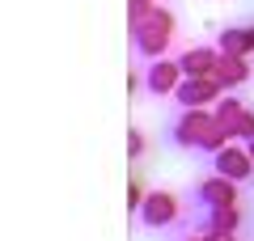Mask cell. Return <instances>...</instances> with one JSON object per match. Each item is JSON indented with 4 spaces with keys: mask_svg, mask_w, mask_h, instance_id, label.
Masks as SVG:
<instances>
[{
    "mask_svg": "<svg viewBox=\"0 0 254 241\" xmlns=\"http://www.w3.org/2000/svg\"><path fill=\"white\" fill-rule=\"evenodd\" d=\"M170 140L178 144V148H199V152H220L225 144H233V140H229V131L216 123V115L203 110V106L182 110L178 123L170 127Z\"/></svg>",
    "mask_w": 254,
    "mask_h": 241,
    "instance_id": "1",
    "label": "cell"
},
{
    "mask_svg": "<svg viewBox=\"0 0 254 241\" xmlns=\"http://www.w3.org/2000/svg\"><path fill=\"white\" fill-rule=\"evenodd\" d=\"M170 43H174V13L157 4L153 17H148L144 26L131 30V47H136V55H144V60L153 63V60H161V55H165V47H170Z\"/></svg>",
    "mask_w": 254,
    "mask_h": 241,
    "instance_id": "2",
    "label": "cell"
},
{
    "mask_svg": "<svg viewBox=\"0 0 254 241\" xmlns=\"http://www.w3.org/2000/svg\"><path fill=\"white\" fill-rule=\"evenodd\" d=\"M136 216H140L144 229H170L178 220V195H170V190H148Z\"/></svg>",
    "mask_w": 254,
    "mask_h": 241,
    "instance_id": "3",
    "label": "cell"
},
{
    "mask_svg": "<svg viewBox=\"0 0 254 241\" xmlns=\"http://www.w3.org/2000/svg\"><path fill=\"white\" fill-rule=\"evenodd\" d=\"M212 115H216V123L229 131V140H250V135H254V115H250V106H246V102L220 98Z\"/></svg>",
    "mask_w": 254,
    "mask_h": 241,
    "instance_id": "4",
    "label": "cell"
},
{
    "mask_svg": "<svg viewBox=\"0 0 254 241\" xmlns=\"http://www.w3.org/2000/svg\"><path fill=\"white\" fill-rule=\"evenodd\" d=\"M220 85L216 76H182V85L174 89V102H178L182 110H195V106H212V102H220Z\"/></svg>",
    "mask_w": 254,
    "mask_h": 241,
    "instance_id": "5",
    "label": "cell"
},
{
    "mask_svg": "<svg viewBox=\"0 0 254 241\" xmlns=\"http://www.w3.org/2000/svg\"><path fill=\"white\" fill-rule=\"evenodd\" d=\"M212 165H216V174H225V178H233V182L254 178V157L246 152V144L242 148H237V144H225L220 152H212Z\"/></svg>",
    "mask_w": 254,
    "mask_h": 241,
    "instance_id": "6",
    "label": "cell"
},
{
    "mask_svg": "<svg viewBox=\"0 0 254 241\" xmlns=\"http://www.w3.org/2000/svg\"><path fill=\"white\" fill-rule=\"evenodd\" d=\"M182 85V63L178 60H153L148 63V72H144V89L153 93V98H165V93H174Z\"/></svg>",
    "mask_w": 254,
    "mask_h": 241,
    "instance_id": "7",
    "label": "cell"
},
{
    "mask_svg": "<svg viewBox=\"0 0 254 241\" xmlns=\"http://www.w3.org/2000/svg\"><path fill=\"white\" fill-rule=\"evenodd\" d=\"M199 203L203 207H225V203H237V182L233 178H225V174H212V178H203L199 182Z\"/></svg>",
    "mask_w": 254,
    "mask_h": 241,
    "instance_id": "8",
    "label": "cell"
},
{
    "mask_svg": "<svg viewBox=\"0 0 254 241\" xmlns=\"http://www.w3.org/2000/svg\"><path fill=\"white\" fill-rule=\"evenodd\" d=\"M237 229H242V212H237V203H225V207H208V224L199 233H208V237H233Z\"/></svg>",
    "mask_w": 254,
    "mask_h": 241,
    "instance_id": "9",
    "label": "cell"
},
{
    "mask_svg": "<svg viewBox=\"0 0 254 241\" xmlns=\"http://www.w3.org/2000/svg\"><path fill=\"white\" fill-rule=\"evenodd\" d=\"M216 60H220L216 47H190V51H182L178 63H182V76H212Z\"/></svg>",
    "mask_w": 254,
    "mask_h": 241,
    "instance_id": "10",
    "label": "cell"
},
{
    "mask_svg": "<svg viewBox=\"0 0 254 241\" xmlns=\"http://www.w3.org/2000/svg\"><path fill=\"white\" fill-rule=\"evenodd\" d=\"M212 76H216L220 89H237V85H246V80H250V63H246L242 55H220Z\"/></svg>",
    "mask_w": 254,
    "mask_h": 241,
    "instance_id": "11",
    "label": "cell"
},
{
    "mask_svg": "<svg viewBox=\"0 0 254 241\" xmlns=\"http://www.w3.org/2000/svg\"><path fill=\"white\" fill-rule=\"evenodd\" d=\"M216 51H220V55H242V60H246V55H254V51H250V30L225 26V30L216 34Z\"/></svg>",
    "mask_w": 254,
    "mask_h": 241,
    "instance_id": "12",
    "label": "cell"
},
{
    "mask_svg": "<svg viewBox=\"0 0 254 241\" xmlns=\"http://www.w3.org/2000/svg\"><path fill=\"white\" fill-rule=\"evenodd\" d=\"M153 13H157V0H127V30L144 26Z\"/></svg>",
    "mask_w": 254,
    "mask_h": 241,
    "instance_id": "13",
    "label": "cell"
},
{
    "mask_svg": "<svg viewBox=\"0 0 254 241\" xmlns=\"http://www.w3.org/2000/svg\"><path fill=\"white\" fill-rule=\"evenodd\" d=\"M140 152H144V135L131 127V131H127V157H140Z\"/></svg>",
    "mask_w": 254,
    "mask_h": 241,
    "instance_id": "14",
    "label": "cell"
},
{
    "mask_svg": "<svg viewBox=\"0 0 254 241\" xmlns=\"http://www.w3.org/2000/svg\"><path fill=\"white\" fill-rule=\"evenodd\" d=\"M182 241H212V237H208V233H187Z\"/></svg>",
    "mask_w": 254,
    "mask_h": 241,
    "instance_id": "15",
    "label": "cell"
},
{
    "mask_svg": "<svg viewBox=\"0 0 254 241\" xmlns=\"http://www.w3.org/2000/svg\"><path fill=\"white\" fill-rule=\"evenodd\" d=\"M246 152H250V157H254V135H250V140H246Z\"/></svg>",
    "mask_w": 254,
    "mask_h": 241,
    "instance_id": "16",
    "label": "cell"
},
{
    "mask_svg": "<svg viewBox=\"0 0 254 241\" xmlns=\"http://www.w3.org/2000/svg\"><path fill=\"white\" fill-rule=\"evenodd\" d=\"M250 51H254V26H250Z\"/></svg>",
    "mask_w": 254,
    "mask_h": 241,
    "instance_id": "17",
    "label": "cell"
},
{
    "mask_svg": "<svg viewBox=\"0 0 254 241\" xmlns=\"http://www.w3.org/2000/svg\"><path fill=\"white\" fill-rule=\"evenodd\" d=\"M229 241H233V237H229Z\"/></svg>",
    "mask_w": 254,
    "mask_h": 241,
    "instance_id": "18",
    "label": "cell"
}]
</instances>
